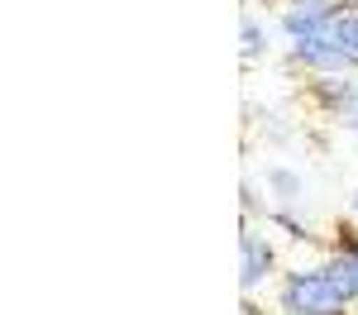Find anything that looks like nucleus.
<instances>
[{
    "mask_svg": "<svg viewBox=\"0 0 358 315\" xmlns=\"http://www.w3.org/2000/svg\"><path fill=\"white\" fill-rule=\"evenodd\" d=\"M354 101H358V77H354Z\"/></svg>",
    "mask_w": 358,
    "mask_h": 315,
    "instance_id": "11",
    "label": "nucleus"
},
{
    "mask_svg": "<svg viewBox=\"0 0 358 315\" xmlns=\"http://www.w3.org/2000/svg\"><path fill=\"white\" fill-rule=\"evenodd\" d=\"M349 210H354V215H358V191H354V196H349Z\"/></svg>",
    "mask_w": 358,
    "mask_h": 315,
    "instance_id": "10",
    "label": "nucleus"
},
{
    "mask_svg": "<svg viewBox=\"0 0 358 315\" xmlns=\"http://www.w3.org/2000/svg\"><path fill=\"white\" fill-rule=\"evenodd\" d=\"M349 124H354V129H358V101H354V110H349Z\"/></svg>",
    "mask_w": 358,
    "mask_h": 315,
    "instance_id": "9",
    "label": "nucleus"
},
{
    "mask_svg": "<svg viewBox=\"0 0 358 315\" xmlns=\"http://www.w3.org/2000/svg\"><path fill=\"white\" fill-rule=\"evenodd\" d=\"M339 10H344L339 0H287V10H282V34H287V43L330 34L334 20H339Z\"/></svg>",
    "mask_w": 358,
    "mask_h": 315,
    "instance_id": "2",
    "label": "nucleus"
},
{
    "mask_svg": "<svg viewBox=\"0 0 358 315\" xmlns=\"http://www.w3.org/2000/svg\"><path fill=\"white\" fill-rule=\"evenodd\" d=\"M273 272H277V254L268 244V234L244 225V234H239V286H244V296H253Z\"/></svg>",
    "mask_w": 358,
    "mask_h": 315,
    "instance_id": "4",
    "label": "nucleus"
},
{
    "mask_svg": "<svg viewBox=\"0 0 358 315\" xmlns=\"http://www.w3.org/2000/svg\"><path fill=\"white\" fill-rule=\"evenodd\" d=\"M273 220H277V225H282V229H287L292 239H301V244H306V239H315V234L306 229V220H296L292 210H273Z\"/></svg>",
    "mask_w": 358,
    "mask_h": 315,
    "instance_id": "8",
    "label": "nucleus"
},
{
    "mask_svg": "<svg viewBox=\"0 0 358 315\" xmlns=\"http://www.w3.org/2000/svg\"><path fill=\"white\" fill-rule=\"evenodd\" d=\"M277 306H282V315H349L354 301L334 286V277L325 268H301V272L282 277Z\"/></svg>",
    "mask_w": 358,
    "mask_h": 315,
    "instance_id": "1",
    "label": "nucleus"
},
{
    "mask_svg": "<svg viewBox=\"0 0 358 315\" xmlns=\"http://www.w3.org/2000/svg\"><path fill=\"white\" fill-rule=\"evenodd\" d=\"M239 53H244V62H253V57L268 53V29L258 24L253 15H244V48H239Z\"/></svg>",
    "mask_w": 358,
    "mask_h": 315,
    "instance_id": "6",
    "label": "nucleus"
},
{
    "mask_svg": "<svg viewBox=\"0 0 358 315\" xmlns=\"http://www.w3.org/2000/svg\"><path fill=\"white\" fill-rule=\"evenodd\" d=\"M330 38H334V43H339V48H344V53L358 62V10H349V5L339 10V20H334Z\"/></svg>",
    "mask_w": 358,
    "mask_h": 315,
    "instance_id": "5",
    "label": "nucleus"
},
{
    "mask_svg": "<svg viewBox=\"0 0 358 315\" xmlns=\"http://www.w3.org/2000/svg\"><path fill=\"white\" fill-rule=\"evenodd\" d=\"M292 57L301 62L306 72H315V77H358V62L339 43H334L330 34H320V38H301V43H292Z\"/></svg>",
    "mask_w": 358,
    "mask_h": 315,
    "instance_id": "3",
    "label": "nucleus"
},
{
    "mask_svg": "<svg viewBox=\"0 0 358 315\" xmlns=\"http://www.w3.org/2000/svg\"><path fill=\"white\" fill-rule=\"evenodd\" d=\"M268 186H273V191H282V200H296V196H301V177H296V172H287V168H273V172H268Z\"/></svg>",
    "mask_w": 358,
    "mask_h": 315,
    "instance_id": "7",
    "label": "nucleus"
}]
</instances>
